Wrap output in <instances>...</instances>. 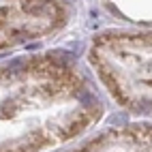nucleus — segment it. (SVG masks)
Returning <instances> with one entry per match:
<instances>
[{"instance_id":"f257e3e1","label":"nucleus","mask_w":152,"mask_h":152,"mask_svg":"<svg viewBox=\"0 0 152 152\" xmlns=\"http://www.w3.org/2000/svg\"><path fill=\"white\" fill-rule=\"evenodd\" d=\"M103 101L75 60L37 54L0 64V152H45L86 133Z\"/></svg>"},{"instance_id":"20e7f679","label":"nucleus","mask_w":152,"mask_h":152,"mask_svg":"<svg viewBox=\"0 0 152 152\" xmlns=\"http://www.w3.org/2000/svg\"><path fill=\"white\" fill-rule=\"evenodd\" d=\"M71 152H152V124L105 131Z\"/></svg>"},{"instance_id":"7ed1b4c3","label":"nucleus","mask_w":152,"mask_h":152,"mask_svg":"<svg viewBox=\"0 0 152 152\" xmlns=\"http://www.w3.org/2000/svg\"><path fill=\"white\" fill-rule=\"evenodd\" d=\"M69 13L64 0H0V52L52 37Z\"/></svg>"},{"instance_id":"f03ea898","label":"nucleus","mask_w":152,"mask_h":152,"mask_svg":"<svg viewBox=\"0 0 152 152\" xmlns=\"http://www.w3.org/2000/svg\"><path fill=\"white\" fill-rule=\"evenodd\" d=\"M99 82L122 107L152 114V32H109L90 49Z\"/></svg>"}]
</instances>
